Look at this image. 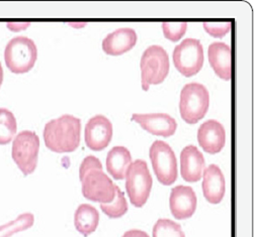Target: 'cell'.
I'll use <instances>...</instances> for the list:
<instances>
[{"mask_svg":"<svg viewBox=\"0 0 254 237\" xmlns=\"http://www.w3.org/2000/svg\"><path fill=\"white\" fill-rule=\"evenodd\" d=\"M81 121L66 114L49 121L44 128L46 146L54 152H72L80 144Z\"/></svg>","mask_w":254,"mask_h":237,"instance_id":"1","label":"cell"},{"mask_svg":"<svg viewBox=\"0 0 254 237\" xmlns=\"http://www.w3.org/2000/svg\"><path fill=\"white\" fill-rule=\"evenodd\" d=\"M141 84L144 91L151 85L161 84L169 73V57L160 46H151L141 58Z\"/></svg>","mask_w":254,"mask_h":237,"instance_id":"2","label":"cell"},{"mask_svg":"<svg viewBox=\"0 0 254 237\" xmlns=\"http://www.w3.org/2000/svg\"><path fill=\"white\" fill-rule=\"evenodd\" d=\"M210 105L208 89L198 83L187 84L181 93L180 111L189 124H195L207 114Z\"/></svg>","mask_w":254,"mask_h":237,"instance_id":"3","label":"cell"},{"mask_svg":"<svg viewBox=\"0 0 254 237\" xmlns=\"http://www.w3.org/2000/svg\"><path fill=\"white\" fill-rule=\"evenodd\" d=\"M38 58L35 42L27 37H16L9 41L4 50L7 68L14 74H24L31 71Z\"/></svg>","mask_w":254,"mask_h":237,"instance_id":"4","label":"cell"},{"mask_svg":"<svg viewBox=\"0 0 254 237\" xmlns=\"http://www.w3.org/2000/svg\"><path fill=\"white\" fill-rule=\"evenodd\" d=\"M39 150L40 139L34 131L23 130L13 139L12 159L24 176L35 172L38 165Z\"/></svg>","mask_w":254,"mask_h":237,"instance_id":"5","label":"cell"},{"mask_svg":"<svg viewBox=\"0 0 254 237\" xmlns=\"http://www.w3.org/2000/svg\"><path fill=\"white\" fill-rule=\"evenodd\" d=\"M152 183L153 181L145 161L137 160L131 164L126 175V190L132 205L140 208L146 204Z\"/></svg>","mask_w":254,"mask_h":237,"instance_id":"6","label":"cell"},{"mask_svg":"<svg viewBox=\"0 0 254 237\" xmlns=\"http://www.w3.org/2000/svg\"><path fill=\"white\" fill-rule=\"evenodd\" d=\"M172 58L177 71L186 77H192L204 65V47L198 40L187 39L175 47Z\"/></svg>","mask_w":254,"mask_h":237,"instance_id":"7","label":"cell"},{"mask_svg":"<svg viewBox=\"0 0 254 237\" xmlns=\"http://www.w3.org/2000/svg\"><path fill=\"white\" fill-rule=\"evenodd\" d=\"M149 155L157 180L164 186L172 185L177 179V161L171 146L156 141L152 143Z\"/></svg>","mask_w":254,"mask_h":237,"instance_id":"8","label":"cell"},{"mask_svg":"<svg viewBox=\"0 0 254 237\" xmlns=\"http://www.w3.org/2000/svg\"><path fill=\"white\" fill-rule=\"evenodd\" d=\"M80 181L82 184V194L87 200L100 204L111 203L114 200L117 185L103 170L94 169L88 171Z\"/></svg>","mask_w":254,"mask_h":237,"instance_id":"9","label":"cell"},{"mask_svg":"<svg viewBox=\"0 0 254 237\" xmlns=\"http://www.w3.org/2000/svg\"><path fill=\"white\" fill-rule=\"evenodd\" d=\"M113 138V124L104 115H96L90 118L84 130L86 145L95 151L108 147Z\"/></svg>","mask_w":254,"mask_h":237,"instance_id":"10","label":"cell"},{"mask_svg":"<svg viewBox=\"0 0 254 237\" xmlns=\"http://www.w3.org/2000/svg\"><path fill=\"white\" fill-rule=\"evenodd\" d=\"M196 203V195L192 188L188 186H176L171 190L169 206L175 219L185 220L191 217L195 212Z\"/></svg>","mask_w":254,"mask_h":237,"instance_id":"11","label":"cell"},{"mask_svg":"<svg viewBox=\"0 0 254 237\" xmlns=\"http://www.w3.org/2000/svg\"><path fill=\"white\" fill-rule=\"evenodd\" d=\"M132 120L140 124V126L145 129L147 133L163 138L173 136L177 128L175 119L166 113H134Z\"/></svg>","mask_w":254,"mask_h":237,"instance_id":"12","label":"cell"},{"mask_svg":"<svg viewBox=\"0 0 254 237\" xmlns=\"http://www.w3.org/2000/svg\"><path fill=\"white\" fill-rule=\"evenodd\" d=\"M197 142L208 153L220 152L226 142L224 126L217 120H208L202 123L197 130Z\"/></svg>","mask_w":254,"mask_h":237,"instance_id":"13","label":"cell"},{"mask_svg":"<svg viewBox=\"0 0 254 237\" xmlns=\"http://www.w3.org/2000/svg\"><path fill=\"white\" fill-rule=\"evenodd\" d=\"M209 62L218 77L225 81L232 77V51L231 47L220 42L210 45L208 49Z\"/></svg>","mask_w":254,"mask_h":237,"instance_id":"14","label":"cell"},{"mask_svg":"<svg viewBox=\"0 0 254 237\" xmlns=\"http://www.w3.org/2000/svg\"><path fill=\"white\" fill-rule=\"evenodd\" d=\"M205 157L194 145L186 146L181 153V174L185 181L193 183L201 179L205 171Z\"/></svg>","mask_w":254,"mask_h":237,"instance_id":"15","label":"cell"},{"mask_svg":"<svg viewBox=\"0 0 254 237\" xmlns=\"http://www.w3.org/2000/svg\"><path fill=\"white\" fill-rule=\"evenodd\" d=\"M138 37L133 29H119L108 35L103 41V49L110 56H120L132 49Z\"/></svg>","mask_w":254,"mask_h":237,"instance_id":"16","label":"cell"},{"mask_svg":"<svg viewBox=\"0 0 254 237\" xmlns=\"http://www.w3.org/2000/svg\"><path fill=\"white\" fill-rule=\"evenodd\" d=\"M202 193L211 204H219L225 195V177L216 165H210L204 171Z\"/></svg>","mask_w":254,"mask_h":237,"instance_id":"17","label":"cell"},{"mask_svg":"<svg viewBox=\"0 0 254 237\" xmlns=\"http://www.w3.org/2000/svg\"><path fill=\"white\" fill-rule=\"evenodd\" d=\"M107 171L115 180H124L132 164V155L125 146L113 147L107 156Z\"/></svg>","mask_w":254,"mask_h":237,"instance_id":"18","label":"cell"},{"mask_svg":"<svg viewBox=\"0 0 254 237\" xmlns=\"http://www.w3.org/2000/svg\"><path fill=\"white\" fill-rule=\"evenodd\" d=\"M99 223L97 210L88 204L80 205L74 215V225L79 233L87 237L93 233Z\"/></svg>","mask_w":254,"mask_h":237,"instance_id":"19","label":"cell"},{"mask_svg":"<svg viewBox=\"0 0 254 237\" xmlns=\"http://www.w3.org/2000/svg\"><path fill=\"white\" fill-rule=\"evenodd\" d=\"M17 130L16 119L11 111L0 108V144L4 145L13 141Z\"/></svg>","mask_w":254,"mask_h":237,"instance_id":"20","label":"cell"},{"mask_svg":"<svg viewBox=\"0 0 254 237\" xmlns=\"http://www.w3.org/2000/svg\"><path fill=\"white\" fill-rule=\"evenodd\" d=\"M100 209L110 218H120L128 211V202L120 188L116 187V196L111 203L100 204Z\"/></svg>","mask_w":254,"mask_h":237,"instance_id":"21","label":"cell"},{"mask_svg":"<svg viewBox=\"0 0 254 237\" xmlns=\"http://www.w3.org/2000/svg\"><path fill=\"white\" fill-rule=\"evenodd\" d=\"M35 217L32 213H23L13 221L0 226V237H10L16 232L24 231L34 225Z\"/></svg>","mask_w":254,"mask_h":237,"instance_id":"22","label":"cell"},{"mask_svg":"<svg viewBox=\"0 0 254 237\" xmlns=\"http://www.w3.org/2000/svg\"><path fill=\"white\" fill-rule=\"evenodd\" d=\"M153 237H186V235L180 224L161 218L153 227Z\"/></svg>","mask_w":254,"mask_h":237,"instance_id":"23","label":"cell"},{"mask_svg":"<svg viewBox=\"0 0 254 237\" xmlns=\"http://www.w3.org/2000/svg\"><path fill=\"white\" fill-rule=\"evenodd\" d=\"M162 30L164 37L171 42H179L187 33V22H163Z\"/></svg>","mask_w":254,"mask_h":237,"instance_id":"24","label":"cell"},{"mask_svg":"<svg viewBox=\"0 0 254 237\" xmlns=\"http://www.w3.org/2000/svg\"><path fill=\"white\" fill-rule=\"evenodd\" d=\"M205 31L214 38H223L231 31L232 23L229 22H204Z\"/></svg>","mask_w":254,"mask_h":237,"instance_id":"25","label":"cell"},{"mask_svg":"<svg viewBox=\"0 0 254 237\" xmlns=\"http://www.w3.org/2000/svg\"><path fill=\"white\" fill-rule=\"evenodd\" d=\"M94 169L103 170V165H101L100 161L97 159V157L93 155L86 156L79 168V179H81L88 171H91Z\"/></svg>","mask_w":254,"mask_h":237,"instance_id":"26","label":"cell"},{"mask_svg":"<svg viewBox=\"0 0 254 237\" xmlns=\"http://www.w3.org/2000/svg\"><path fill=\"white\" fill-rule=\"evenodd\" d=\"M123 237H149V235L142 230H138V229H132L127 231Z\"/></svg>","mask_w":254,"mask_h":237,"instance_id":"27","label":"cell"},{"mask_svg":"<svg viewBox=\"0 0 254 237\" xmlns=\"http://www.w3.org/2000/svg\"><path fill=\"white\" fill-rule=\"evenodd\" d=\"M2 81H3V69L1 66V62H0V87H1Z\"/></svg>","mask_w":254,"mask_h":237,"instance_id":"28","label":"cell"}]
</instances>
